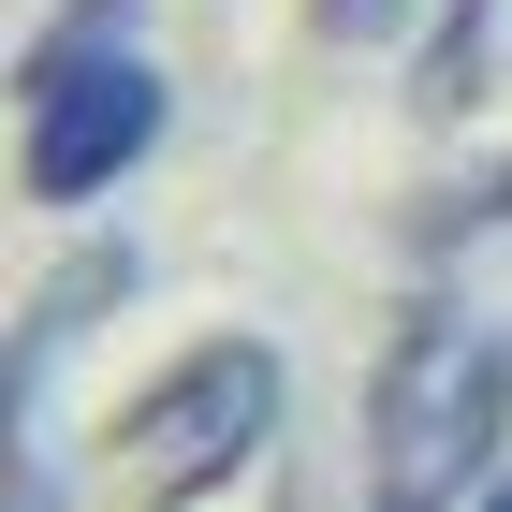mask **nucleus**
<instances>
[{"instance_id":"1","label":"nucleus","mask_w":512,"mask_h":512,"mask_svg":"<svg viewBox=\"0 0 512 512\" xmlns=\"http://www.w3.org/2000/svg\"><path fill=\"white\" fill-rule=\"evenodd\" d=\"M512 469V337L469 293H410L366 381V512H469Z\"/></svg>"},{"instance_id":"2","label":"nucleus","mask_w":512,"mask_h":512,"mask_svg":"<svg viewBox=\"0 0 512 512\" xmlns=\"http://www.w3.org/2000/svg\"><path fill=\"white\" fill-rule=\"evenodd\" d=\"M132 235H88L44 264V293L0 322V512H74V469H59V366L88 352V322L132 308Z\"/></svg>"},{"instance_id":"3","label":"nucleus","mask_w":512,"mask_h":512,"mask_svg":"<svg viewBox=\"0 0 512 512\" xmlns=\"http://www.w3.org/2000/svg\"><path fill=\"white\" fill-rule=\"evenodd\" d=\"M278 395H293V381H278V352H264V337H205V352H176V366H161V381L118 410L132 483H147L161 512L220 498V483H235L249 454L278 439Z\"/></svg>"},{"instance_id":"4","label":"nucleus","mask_w":512,"mask_h":512,"mask_svg":"<svg viewBox=\"0 0 512 512\" xmlns=\"http://www.w3.org/2000/svg\"><path fill=\"white\" fill-rule=\"evenodd\" d=\"M30 118V205H103L132 176V161L161 147V59L147 44H118V59H88V74H59L44 103H15Z\"/></svg>"},{"instance_id":"5","label":"nucleus","mask_w":512,"mask_h":512,"mask_svg":"<svg viewBox=\"0 0 512 512\" xmlns=\"http://www.w3.org/2000/svg\"><path fill=\"white\" fill-rule=\"evenodd\" d=\"M118 44H147V0H59L30 44H15V103H44L59 74H88V59H118Z\"/></svg>"},{"instance_id":"6","label":"nucleus","mask_w":512,"mask_h":512,"mask_svg":"<svg viewBox=\"0 0 512 512\" xmlns=\"http://www.w3.org/2000/svg\"><path fill=\"white\" fill-rule=\"evenodd\" d=\"M498 15H512V0H439V15H425V44H410V103H439V118H454V103H483Z\"/></svg>"},{"instance_id":"7","label":"nucleus","mask_w":512,"mask_h":512,"mask_svg":"<svg viewBox=\"0 0 512 512\" xmlns=\"http://www.w3.org/2000/svg\"><path fill=\"white\" fill-rule=\"evenodd\" d=\"M512 220V161H483V176H439V191H410V264H454L469 235H498Z\"/></svg>"},{"instance_id":"8","label":"nucleus","mask_w":512,"mask_h":512,"mask_svg":"<svg viewBox=\"0 0 512 512\" xmlns=\"http://www.w3.org/2000/svg\"><path fill=\"white\" fill-rule=\"evenodd\" d=\"M410 15H425V0H308V30H322V44H395Z\"/></svg>"},{"instance_id":"9","label":"nucleus","mask_w":512,"mask_h":512,"mask_svg":"<svg viewBox=\"0 0 512 512\" xmlns=\"http://www.w3.org/2000/svg\"><path fill=\"white\" fill-rule=\"evenodd\" d=\"M469 512H512V469H498V483H483V498H469Z\"/></svg>"}]
</instances>
